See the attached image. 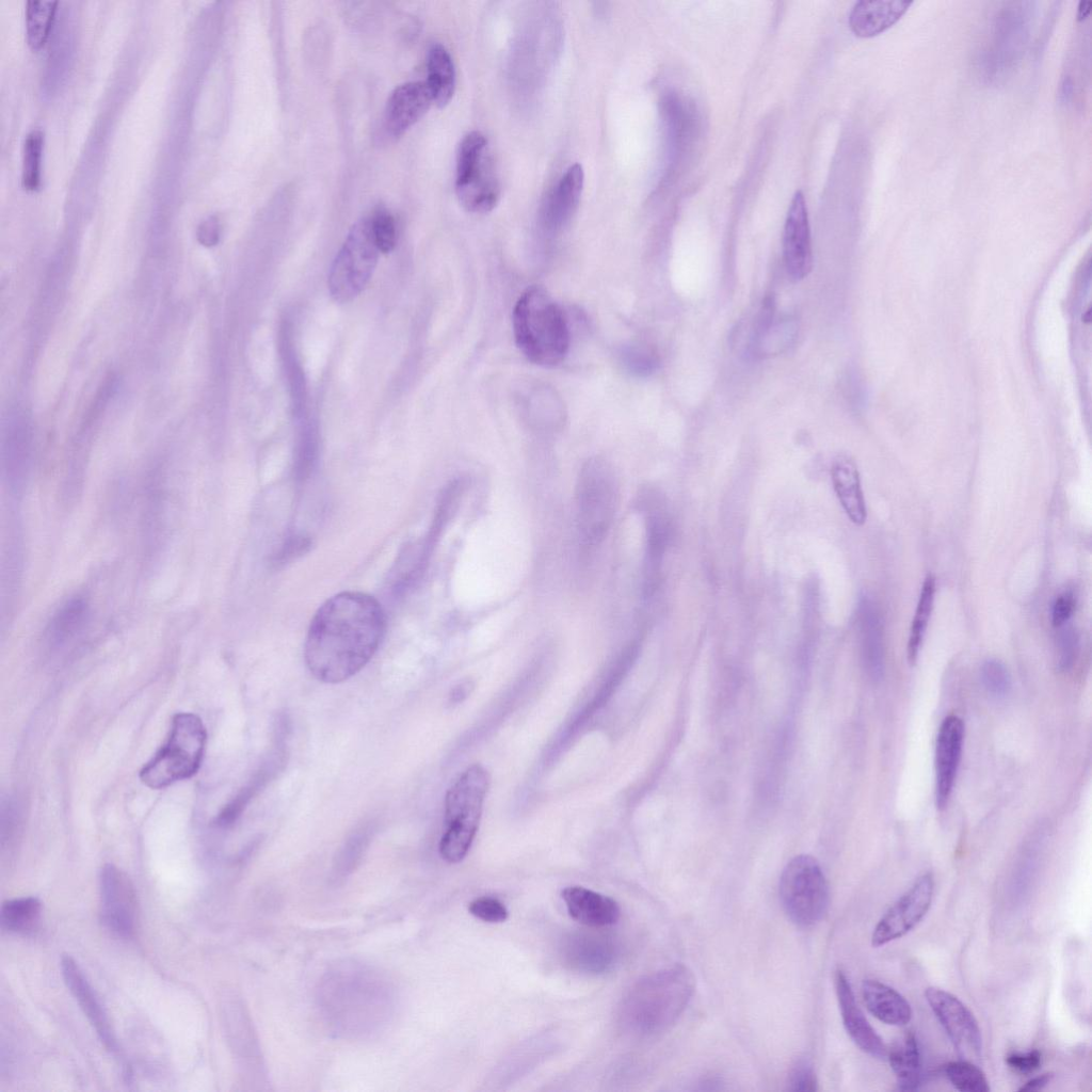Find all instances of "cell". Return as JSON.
Instances as JSON below:
<instances>
[{
	"mask_svg": "<svg viewBox=\"0 0 1092 1092\" xmlns=\"http://www.w3.org/2000/svg\"><path fill=\"white\" fill-rule=\"evenodd\" d=\"M386 629L381 604L362 592H342L315 613L304 644L311 675L325 684L348 680L371 660Z\"/></svg>",
	"mask_w": 1092,
	"mask_h": 1092,
	"instance_id": "6da1fadb",
	"label": "cell"
},
{
	"mask_svg": "<svg viewBox=\"0 0 1092 1092\" xmlns=\"http://www.w3.org/2000/svg\"><path fill=\"white\" fill-rule=\"evenodd\" d=\"M512 324L517 348L533 364L553 367L565 358L571 340L567 320L545 288L531 286L521 293Z\"/></svg>",
	"mask_w": 1092,
	"mask_h": 1092,
	"instance_id": "7a4b0ae2",
	"label": "cell"
},
{
	"mask_svg": "<svg viewBox=\"0 0 1092 1092\" xmlns=\"http://www.w3.org/2000/svg\"><path fill=\"white\" fill-rule=\"evenodd\" d=\"M325 981L323 997L328 1012L337 1017V1028L349 1032H365L389 1011V990L374 974L357 966H346Z\"/></svg>",
	"mask_w": 1092,
	"mask_h": 1092,
	"instance_id": "3957f363",
	"label": "cell"
},
{
	"mask_svg": "<svg viewBox=\"0 0 1092 1092\" xmlns=\"http://www.w3.org/2000/svg\"><path fill=\"white\" fill-rule=\"evenodd\" d=\"M576 525L583 550L598 547L607 536L617 510L620 485L613 466L593 456L581 466L576 481Z\"/></svg>",
	"mask_w": 1092,
	"mask_h": 1092,
	"instance_id": "277c9868",
	"label": "cell"
},
{
	"mask_svg": "<svg viewBox=\"0 0 1092 1092\" xmlns=\"http://www.w3.org/2000/svg\"><path fill=\"white\" fill-rule=\"evenodd\" d=\"M694 990L695 978L684 965H676L643 979L628 1001L632 1025L644 1032L668 1028L685 1011Z\"/></svg>",
	"mask_w": 1092,
	"mask_h": 1092,
	"instance_id": "5b68a950",
	"label": "cell"
},
{
	"mask_svg": "<svg viewBox=\"0 0 1092 1092\" xmlns=\"http://www.w3.org/2000/svg\"><path fill=\"white\" fill-rule=\"evenodd\" d=\"M206 741V727L197 714H174L165 742L140 770L141 782L161 789L192 777L203 762Z\"/></svg>",
	"mask_w": 1092,
	"mask_h": 1092,
	"instance_id": "8992f818",
	"label": "cell"
},
{
	"mask_svg": "<svg viewBox=\"0 0 1092 1092\" xmlns=\"http://www.w3.org/2000/svg\"><path fill=\"white\" fill-rule=\"evenodd\" d=\"M1034 3L1005 2L994 13L977 64L986 83L1005 81L1019 63L1030 37Z\"/></svg>",
	"mask_w": 1092,
	"mask_h": 1092,
	"instance_id": "52a82bcc",
	"label": "cell"
},
{
	"mask_svg": "<svg viewBox=\"0 0 1092 1092\" xmlns=\"http://www.w3.org/2000/svg\"><path fill=\"white\" fill-rule=\"evenodd\" d=\"M489 776L481 765L468 767L445 798V832L439 841L443 860L455 864L468 853L479 828Z\"/></svg>",
	"mask_w": 1092,
	"mask_h": 1092,
	"instance_id": "ba28073f",
	"label": "cell"
},
{
	"mask_svg": "<svg viewBox=\"0 0 1092 1092\" xmlns=\"http://www.w3.org/2000/svg\"><path fill=\"white\" fill-rule=\"evenodd\" d=\"M455 192L469 212L486 213L500 197V184L486 138L479 131L467 133L456 155Z\"/></svg>",
	"mask_w": 1092,
	"mask_h": 1092,
	"instance_id": "9c48e42d",
	"label": "cell"
},
{
	"mask_svg": "<svg viewBox=\"0 0 1092 1092\" xmlns=\"http://www.w3.org/2000/svg\"><path fill=\"white\" fill-rule=\"evenodd\" d=\"M780 899L787 916L800 927H812L824 916L829 888L819 863L810 855L794 856L780 880Z\"/></svg>",
	"mask_w": 1092,
	"mask_h": 1092,
	"instance_id": "30bf717a",
	"label": "cell"
},
{
	"mask_svg": "<svg viewBox=\"0 0 1092 1092\" xmlns=\"http://www.w3.org/2000/svg\"><path fill=\"white\" fill-rule=\"evenodd\" d=\"M379 254L370 218H362L352 225L330 269L327 286L336 302L348 303L365 289Z\"/></svg>",
	"mask_w": 1092,
	"mask_h": 1092,
	"instance_id": "8fae6325",
	"label": "cell"
},
{
	"mask_svg": "<svg viewBox=\"0 0 1092 1092\" xmlns=\"http://www.w3.org/2000/svg\"><path fill=\"white\" fill-rule=\"evenodd\" d=\"M925 996L960 1059L978 1063L982 1037L974 1014L958 997L940 987H928Z\"/></svg>",
	"mask_w": 1092,
	"mask_h": 1092,
	"instance_id": "7c38bea8",
	"label": "cell"
},
{
	"mask_svg": "<svg viewBox=\"0 0 1092 1092\" xmlns=\"http://www.w3.org/2000/svg\"><path fill=\"white\" fill-rule=\"evenodd\" d=\"M933 890L932 874H922L879 920L871 936L872 946H883L911 931L928 912Z\"/></svg>",
	"mask_w": 1092,
	"mask_h": 1092,
	"instance_id": "4fadbf2b",
	"label": "cell"
},
{
	"mask_svg": "<svg viewBox=\"0 0 1092 1092\" xmlns=\"http://www.w3.org/2000/svg\"><path fill=\"white\" fill-rule=\"evenodd\" d=\"M101 917L113 933L130 937L135 929L136 901L129 878L113 864H106L99 877Z\"/></svg>",
	"mask_w": 1092,
	"mask_h": 1092,
	"instance_id": "5bb4252c",
	"label": "cell"
},
{
	"mask_svg": "<svg viewBox=\"0 0 1092 1092\" xmlns=\"http://www.w3.org/2000/svg\"><path fill=\"white\" fill-rule=\"evenodd\" d=\"M783 256L788 275L793 280L805 278L813 268L810 229L804 195L796 192L784 226Z\"/></svg>",
	"mask_w": 1092,
	"mask_h": 1092,
	"instance_id": "9a60e30c",
	"label": "cell"
},
{
	"mask_svg": "<svg viewBox=\"0 0 1092 1092\" xmlns=\"http://www.w3.org/2000/svg\"><path fill=\"white\" fill-rule=\"evenodd\" d=\"M662 114L672 163L685 159L696 143L701 117L695 103L685 95L670 92L662 100Z\"/></svg>",
	"mask_w": 1092,
	"mask_h": 1092,
	"instance_id": "2e32d148",
	"label": "cell"
},
{
	"mask_svg": "<svg viewBox=\"0 0 1092 1092\" xmlns=\"http://www.w3.org/2000/svg\"><path fill=\"white\" fill-rule=\"evenodd\" d=\"M964 737V725L957 716L942 722L935 744V804L944 808L950 798L957 776Z\"/></svg>",
	"mask_w": 1092,
	"mask_h": 1092,
	"instance_id": "e0dca14e",
	"label": "cell"
},
{
	"mask_svg": "<svg viewBox=\"0 0 1092 1092\" xmlns=\"http://www.w3.org/2000/svg\"><path fill=\"white\" fill-rule=\"evenodd\" d=\"M432 102L425 82L413 81L397 86L385 106V130L394 138L401 136L427 113Z\"/></svg>",
	"mask_w": 1092,
	"mask_h": 1092,
	"instance_id": "ac0fdd59",
	"label": "cell"
},
{
	"mask_svg": "<svg viewBox=\"0 0 1092 1092\" xmlns=\"http://www.w3.org/2000/svg\"><path fill=\"white\" fill-rule=\"evenodd\" d=\"M60 965L67 989L79 1003L100 1041L108 1050L117 1051V1043L107 1013L80 966L68 954L62 957Z\"/></svg>",
	"mask_w": 1092,
	"mask_h": 1092,
	"instance_id": "d6986e66",
	"label": "cell"
},
{
	"mask_svg": "<svg viewBox=\"0 0 1092 1092\" xmlns=\"http://www.w3.org/2000/svg\"><path fill=\"white\" fill-rule=\"evenodd\" d=\"M645 552L643 564L642 594L644 598L655 595L661 580L662 561L671 537V524L659 508L645 503Z\"/></svg>",
	"mask_w": 1092,
	"mask_h": 1092,
	"instance_id": "ffe728a7",
	"label": "cell"
},
{
	"mask_svg": "<svg viewBox=\"0 0 1092 1092\" xmlns=\"http://www.w3.org/2000/svg\"><path fill=\"white\" fill-rule=\"evenodd\" d=\"M835 989L842 1023L852 1041L868 1055L884 1058L885 1044L858 1008L851 984L841 970L835 975Z\"/></svg>",
	"mask_w": 1092,
	"mask_h": 1092,
	"instance_id": "44dd1931",
	"label": "cell"
},
{
	"mask_svg": "<svg viewBox=\"0 0 1092 1092\" xmlns=\"http://www.w3.org/2000/svg\"><path fill=\"white\" fill-rule=\"evenodd\" d=\"M567 912L578 922L601 928L614 925L621 915L617 902L597 892L582 886H568L562 892Z\"/></svg>",
	"mask_w": 1092,
	"mask_h": 1092,
	"instance_id": "7402d4cb",
	"label": "cell"
},
{
	"mask_svg": "<svg viewBox=\"0 0 1092 1092\" xmlns=\"http://www.w3.org/2000/svg\"><path fill=\"white\" fill-rule=\"evenodd\" d=\"M857 622L864 665L873 679L884 672L883 621L876 603L867 595L860 598Z\"/></svg>",
	"mask_w": 1092,
	"mask_h": 1092,
	"instance_id": "603a6c76",
	"label": "cell"
},
{
	"mask_svg": "<svg viewBox=\"0 0 1092 1092\" xmlns=\"http://www.w3.org/2000/svg\"><path fill=\"white\" fill-rule=\"evenodd\" d=\"M583 182V168L579 163L571 165L562 175L545 207L544 223L549 230H560L568 224L578 208Z\"/></svg>",
	"mask_w": 1092,
	"mask_h": 1092,
	"instance_id": "cb8c5ba5",
	"label": "cell"
},
{
	"mask_svg": "<svg viewBox=\"0 0 1092 1092\" xmlns=\"http://www.w3.org/2000/svg\"><path fill=\"white\" fill-rule=\"evenodd\" d=\"M911 1H858L849 15V26L860 37L876 36L895 25L908 11Z\"/></svg>",
	"mask_w": 1092,
	"mask_h": 1092,
	"instance_id": "d4e9b609",
	"label": "cell"
},
{
	"mask_svg": "<svg viewBox=\"0 0 1092 1092\" xmlns=\"http://www.w3.org/2000/svg\"><path fill=\"white\" fill-rule=\"evenodd\" d=\"M862 995L868 1011L885 1024L904 1026L912 1018V1009L908 1000L881 981L864 980Z\"/></svg>",
	"mask_w": 1092,
	"mask_h": 1092,
	"instance_id": "484cf974",
	"label": "cell"
},
{
	"mask_svg": "<svg viewBox=\"0 0 1092 1092\" xmlns=\"http://www.w3.org/2000/svg\"><path fill=\"white\" fill-rule=\"evenodd\" d=\"M831 477L836 496L847 516L853 524L863 525L867 510L855 464L848 459L835 461Z\"/></svg>",
	"mask_w": 1092,
	"mask_h": 1092,
	"instance_id": "4316f807",
	"label": "cell"
},
{
	"mask_svg": "<svg viewBox=\"0 0 1092 1092\" xmlns=\"http://www.w3.org/2000/svg\"><path fill=\"white\" fill-rule=\"evenodd\" d=\"M90 614L87 600L80 595L65 600L52 614L46 637L52 647H60L83 629Z\"/></svg>",
	"mask_w": 1092,
	"mask_h": 1092,
	"instance_id": "83f0119b",
	"label": "cell"
},
{
	"mask_svg": "<svg viewBox=\"0 0 1092 1092\" xmlns=\"http://www.w3.org/2000/svg\"><path fill=\"white\" fill-rule=\"evenodd\" d=\"M427 85L433 102L438 108L446 107L451 100L455 89V69L448 50L440 44H433L427 57Z\"/></svg>",
	"mask_w": 1092,
	"mask_h": 1092,
	"instance_id": "f1b7e54d",
	"label": "cell"
},
{
	"mask_svg": "<svg viewBox=\"0 0 1092 1092\" xmlns=\"http://www.w3.org/2000/svg\"><path fill=\"white\" fill-rule=\"evenodd\" d=\"M888 1060L900 1090H916L920 1083L921 1060L915 1034L909 1032L898 1039L888 1051Z\"/></svg>",
	"mask_w": 1092,
	"mask_h": 1092,
	"instance_id": "f546056e",
	"label": "cell"
},
{
	"mask_svg": "<svg viewBox=\"0 0 1092 1092\" xmlns=\"http://www.w3.org/2000/svg\"><path fill=\"white\" fill-rule=\"evenodd\" d=\"M935 578L928 575L922 583L908 640V660L914 664L918 658L920 646L928 627L934 605Z\"/></svg>",
	"mask_w": 1092,
	"mask_h": 1092,
	"instance_id": "4dcf8cb0",
	"label": "cell"
},
{
	"mask_svg": "<svg viewBox=\"0 0 1092 1092\" xmlns=\"http://www.w3.org/2000/svg\"><path fill=\"white\" fill-rule=\"evenodd\" d=\"M42 903L36 897H22L6 900L0 910L2 928L14 933L32 931L41 917Z\"/></svg>",
	"mask_w": 1092,
	"mask_h": 1092,
	"instance_id": "1f68e13d",
	"label": "cell"
},
{
	"mask_svg": "<svg viewBox=\"0 0 1092 1092\" xmlns=\"http://www.w3.org/2000/svg\"><path fill=\"white\" fill-rule=\"evenodd\" d=\"M57 5L58 2L51 0H30L26 3V35L31 49L38 50L45 45Z\"/></svg>",
	"mask_w": 1092,
	"mask_h": 1092,
	"instance_id": "d6a6232c",
	"label": "cell"
},
{
	"mask_svg": "<svg viewBox=\"0 0 1092 1092\" xmlns=\"http://www.w3.org/2000/svg\"><path fill=\"white\" fill-rule=\"evenodd\" d=\"M572 962L591 971H601L613 960L612 949L607 942L597 937H580L572 946Z\"/></svg>",
	"mask_w": 1092,
	"mask_h": 1092,
	"instance_id": "836d02e7",
	"label": "cell"
},
{
	"mask_svg": "<svg viewBox=\"0 0 1092 1092\" xmlns=\"http://www.w3.org/2000/svg\"><path fill=\"white\" fill-rule=\"evenodd\" d=\"M944 1073L952 1086L962 1092H987L989 1082L984 1073L974 1062L960 1059L944 1065Z\"/></svg>",
	"mask_w": 1092,
	"mask_h": 1092,
	"instance_id": "e575fe53",
	"label": "cell"
},
{
	"mask_svg": "<svg viewBox=\"0 0 1092 1092\" xmlns=\"http://www.w3.org/2000/svg\"><path fill=\"white\" fill-rule=\"evenodd\" d=\"M43 143L44 135L38 129L31 130L25 139L21 182L28 191L37 190L41 183Z\"/></svg>",
	"mask_w": 1092,
	"mask_h": 1092,
	"instance_id": "d590c367",
	"label": "cell"
},
{
	"mask_svg": "<svg viewBox=\"0 0 1092 1092\" xmlns=\"http://www.w3.org/2000/svg\"><path fill=\"white\" fill-rule=\"evenodd\" d=\"M373 239L380 252H391L397 242V230L392 215L384 208L376 209L370 218Z\"/></svg>",
	"mask_w": 1092,
	"mask_h": 1092,
	"instance_id": "8d00e7d4",
	"label": "cell"
},
{
	"mask_svg": "<svg viewBox=\"0 0 1092 1092\" xmlns=\"http://www.w3.org/2000/svg\"><path fill=\"white\" fill-rule=\"evenodd\" d=\"M980 675L989 693L997 697L1008 694L1011 688V678L1007 668L1000 661L996 659L984 661Z\"/></svg>",
	"mask_w": 1092,
	"mask_h": 1092,
	"instance_id": "74e56055",
	"label": "cell"
},
{
	"mask_svg": "<svg viewBox=\"0 0 1092 1092\" xmlns=\"http://www.w3.org/2000/svg\"><path fill=\"white\" fill-rule=\"evenodd\" d=\"M1057 639V662L1061 671L1070 670L1078 654L1079 637L1072 626H1061Z\"/></svg>",
	"mask_w": 1092,
	"mask_h": 1092,
	"instance_id": "f35d334b",
	"label": "cell"
},
{
	"mask_svg": "<svg viewBox=\"0 0 1092 1092\" xmlns=\"http://www.w3.org/2000/svg\"><path fill=\"white\" fill-rule=\"evenodd\" d=\"M468 911L478 919L486 922H502L508 918L507 908L494 897L473 899L468 905Z\"/></svg>",
	"mask_w": 1092,
	"mask_h": 1092,
	"instance_id": "ab89813d",
	"label": "cell"
},
{
	"mask_svg": "<svg viewBox=\"0 0 1092 1092\" xmlns=\"http://www.w3.org/2000/svg\"><path fill=\"white\" fill-rule=\"evenodd\" d=\"M625 364L638 375H647L655 371L658 360L656 356L642 348H630L624 353Z\"/></svg>",
	"mask_w": 1092,
	"mask_h": 1092,
	"instance_id": "60d3db41",
	"label": "cell"
},
{
	"mask_svg": "<svg viewBox=\"0 0 1092 1092\" xmlns=\"http://www.w3.org/2000/svg\"><path fill=\"white\" fill-rule=\"evenodd\" d=\"M1076 608V595L1067 589L1061 592L1051 607V624L1054 627L1066 625Z\"/></svg>",
	"mask_w": 1092,
	"mask_h": 1092,
	"instance_id": "b9f144b4",
	"label": "cell"
},
{
	"mask_svg": "<svg viewBox=\"0 0 1092 1092\" xmlns=\"http://www.w3.org/2000/svg\"><path fill=\"white\" fill-rule=\"evenodd\" d=\"M788 1089L803 1092L817 1090L815 1073L807 1062L800 1061L792 1069L788 1078Z\"/></svg>",
	"mask_w": 1092,
	"mask_h": 1092,
	"instance_id": "7bdbcfd3",
	"label": "cell"
},
{
	"mask_svg": "<svg viewBox=\"0 0 1092 1092\" xmlns=\"http://www.w3.org/2000/svg\"><path fill=\"white\" fill-rule=\"evenodd\" d=\"M1007 1064L1021 1073H1031L1038 1070L1042 1063V1054L1032 1049L1026 1053H1011L1006 1058Z\"/></svg>",
	"mask_w": 1092,
	"mask_h": 1092,
	"instance_id": "ee69618b",
	"label": "cell"
},
{
	"mask_svg": "<svg viewBox=\"0 0 1092 1092\" xmlns=\"http://www.w3.org/2000/svg\"><path fill=\"white\" fill-rule=\"evenodd\" d=\"M308 545V540L303 536L291 537L288 541V543L283 547L280 555L278 557V561L285 562L289 558H292L295 555H300Z\"/></svg>",
	"mask_w": 1092,
	"mask_h": 1092,
	"instance_id": "f6af8a7d",
	"label": "cell"
},
{
	"mask_svg": "<svg viewBox=\"0 0 1092 1092\" xmlns=\"http://www.w3.org/2000/svg\"><path fill=\"white\" fill-rule=\"evenodd\" d=\"M220 226L219 221L211 216L206 220L200 227V240L207 244H214L219 239Z\"/></svg>",
	"mask_w": 1092,
	"mask_h": 1092,
	"instance_id": "bcb514c9",
	"label": "cell"
},
{
	"mask_svg": "<svg viewBox=\"0 0 1092 1092\" xmlns=\"http://www.w3.org/2000/svg\"><path fill=\"white\" fill-rule=\"evenodd\" d=\"M1053 1077H1054L1053 1073H1044L1042 1075L1033 1077L1030 1080H1028L1025 1085H1023L1018 1089V1091H1021V1092H1023V1091L1024 1092L1039 1091V1090L1043 1089L1047 1083H1049V1081L1051 1080Z\"/></svg>",
	"mask_w": 1092,
	"mask_h": 1092,
	"instance_id": "7dc6e473",
	"label": "cell"
},
{
	"mask_svg": "<svg viewBox=\"0 0 1092 1092\" xmlns=\"http://www.w3.org/2000/svg\"><path fill=\"white\" fill-rule=\"evenodd\" d=\"M471 689L472 684L470 681L460 684L452 690L450 694V701L453 703L462 702L465 697L469 695Z\"/></svg>",
	"mask_w": 1092,
	"mask_h": 1092,
	"instance_id": "c3c4849f",
	"label": "cell"
},
{
	"mask_svg": "<svg viewBox=\"0 0 1092 1092\" xmlns=\"http://www.w3.org/2000/svg\"><path fill=\"white\" fill-rule=\"evenodd\" d=\"M1091 5H1092V2H1089V1H1081L1079 3L1078 14H1077L1079 20L1085 19L1089 15V13L1091 11Z\"/></svg>",
	"mask_w": 1092,
	"mask_h": 1092,
	"instance_id": "681fc988",
	"label": "cell"
}]
</instances>
